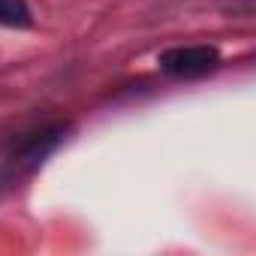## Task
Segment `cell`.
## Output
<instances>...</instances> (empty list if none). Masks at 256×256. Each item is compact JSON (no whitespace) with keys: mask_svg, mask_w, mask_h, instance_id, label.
Wrapping results in <instances>:
<instances>
[{"mask_svg":"<svg viewBox=\"0 0 256 256\" xmlns=\"http://www.w3.org/2000/svg\"><path fill=\"white\" fill-rule=\"evenodd\" d=\"M220 66V52L214 46H175L160 54V70L175 78H199Z\"/></svg>","mask_w":256,"mask_h":256,"instance_id":"obj_1","label":"cell"},{"mask_svg":"<svg viewBox=\"0 0 256 256\" xmlns=\"http://www.w3.org/2000/svg\"><path fill=\"white\" fill-rule=\"evenodd\" d=\"M0 24L4 28H30L34 12L24 0H0Z\"/></svg>","mask_w":256,"mask_h":256,"instance_id":"obj_2","label":"cell"}]
</instances>
